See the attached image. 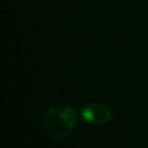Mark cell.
Instances as JSON below:
<instances>
[{
	"label": "cell",
	"mask_w": 148,
	"mask_h": 148,
	"mask_svg": "<svg viewBox=\"0 0 148 148\" xmlns=\"http://www.w3.org/2000/svg\"><path fill=\"white\" fill-rule=\"evenodd\" d=\"M75 124V110L64 102L52 104L44 114V130L51 139L57 141L66 139L72 133Z\"/></svg>",
	"instance_id": "cell-1"
},
{
	"label": "cell",
	"mask_w": 148,
	"mask_h": 148,
	"mask_svg": "<svg viewBox=\"0 0 148 148\" xmlns=\"http://www.w3.org/2000/svg\"><path fill=\"white\" fill-rule=\"evenodd\" d=\"M81 118L91 125H104L112 118L111 110L101 103H90L83 106L80 111Z\"/></svg>",
	"instance_id": "cell-2"
}]
</instances>
